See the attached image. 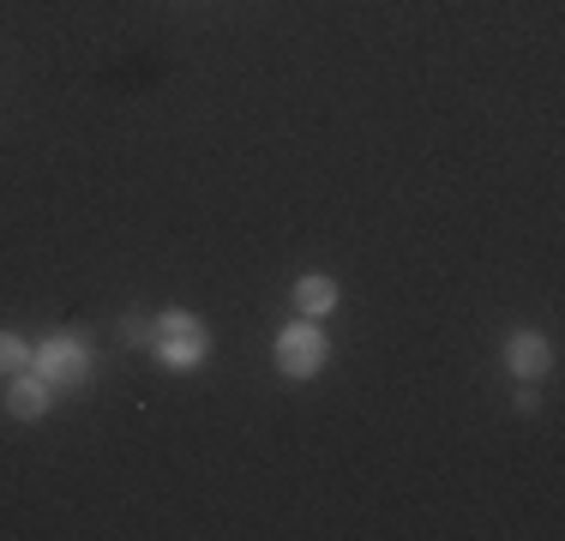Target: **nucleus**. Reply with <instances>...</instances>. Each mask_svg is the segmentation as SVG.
Masks as SVG:
<instances>
[{"label": "nucleus", "instance_id": "f257e3e1", "mask_svg": "<svg viewBox=\"0 0 565 541\" xmlns=\"http://www.w3.org/2000/svg\"><path fill=\"white\" fill-rule=\"evenodd\" d=\"M145 343L157 349V361H163V368H199V361L211 356V331H205V319H199V314H181V307L157 319Z\"/></svg>", "mask_w": 565, "mask_h": 541}, {"label": "nucleus", "instance_id": "f03ea898", "mask_svg": "<svg viewBox=\"0 0 565 541\" xmlns=\"http://www.w3.org/2000/svg\"><path fill=\"white\" fill-rule=\"evenodd\" d=\"M31 368H36V379H43L49 391H73V385L90 379V349L78 343V337H49L43 356H36Z\"/></svg>", "mask_w": 565, "mask_h": 541}, {"label": "nucleus", "instance_id": "7ed1b4c3", "mask_svg": "<svg viewBox=\"0 0 565 541\" xmlns=\"http://www.w3.org/2000/svg\"><path fill=\"white\" fill-rule=\"evenodd\" d=\"M271 356H277L282 379H313L319 368H326V337H319V325H282Z\"/></svg>", "mask_w": 565, "mask_h": 541}, {"label": "nucleus", "instance_id": "20e7f679", "mask_svg": "<svg viewBox=\"0 0 565 541\" xmlns=\"http://www.w3.org/2000/svg\"><path fill=\"white\" fill-rule=\"evenodd\" d=\"M505 361H511V373H518V379H542L547 368H554V349H547L542 331H511Z\"/></svg>", "mask_w": 565, "mask_h": 541}, {"label": "nucleus", "instance_id": "39448f33", "mask_svg": "<svg viewBox=\"0 0 565 541\" xmlns=\"http://www.w3.org/2000/svg\"><path fill=\"white\" fill-rule=\"evenodd\" d=\"M7 410L19 415V422H36V415H49V385H43V379H36L31 368H24V373H12Z\"/></svg>", "mask_w": 565, "mask_h": 541}, {"label": "nucleus", "instance_id": "423d86ee", "mask_svg": "<svg viewBox=\"0 0 565 541\" xmlns=\"http://www.w3.org/2000/svg\"><path fill=\"white\" fill-rule=\"evenodd\" d=\"M295 301H301L307 319H326L331 307H338V283H331L326 270H307V277L295 283Z\"/></svg>", "mask_w": 565, "mask_h": 541}, {"label": "nucleus", "instance_id": "0eeeda50", "mask_svg": "<svg viewBox=\"0 0 565 541\" xmlns=\"http://www.w3.org/2000/svg\"><path fill=\"white\" fill-rule=\"evenodd\" d=\"M24 368H31V349H24L12 331H0V373H24Z\"/></svg>", "mask_w": 565, "mask_h": 541}]
</instances>
